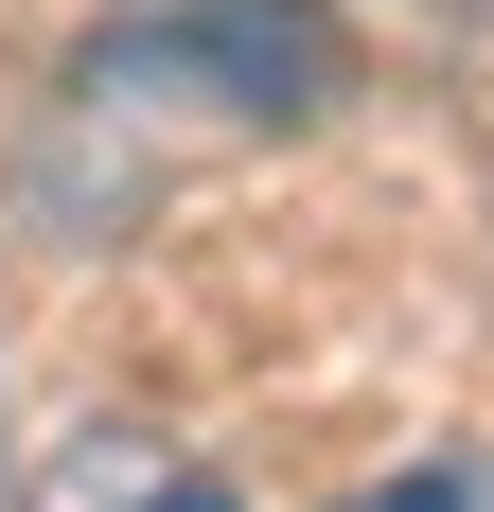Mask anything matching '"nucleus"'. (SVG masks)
<instances>
[{
	"label": "nucleus",
	"mask_w": 494,
	"mask_h": 512,
	"mask_svg": "<svg viewBox=\"0 0 494 512\" xmlns=\"http://www.w3.org/2000/svg\"><path fill=\"white\" fill-rule=\"evenodd\" d=\"M106 106H230V124H283V106L336 89V18H300V0H212V18H142V36H106L89 71Z\"/></svg>",
	"instance_id": "f257e3e1"
},
{
	"label": "nucleus",
	"mask_w": 494,
	"mask_h": 512,
	"mask_svg": "<svg viewBox=\"0 0 494 512\" xmlns=\"http://www.w3.org/2000/svg\"><path fill=\"white\" fill-rule=\"evenodd\" d=\"M18 512H230V477L195 442H159V424H89V442H53L18 477Z\"/></svg>",
	"instance_id": "f03ea898"
},
{
	"label": "nucleus",
	"mask_w": 494,
	"mask_h": 512,
	"mask_svg": "<svg viewBox=\"0 0 494 512\" xmlns=\"http://www.w3.org/2000/svg\"><path fill=\"white\" fill-rule=\"evenodd\" d=\"M336 512H494V442H442V460L371 477V495H336Z\"/></svg>",
	"instance_id": "7ed1b4c3"
},
{
	"label": "nucleus",
	"mask_w": 494,
	"mask_h": 512,
	"mask_svg": "<svg viewBox=\"0 0 494 512\" xmlns=\"http://www.w3.org/2000/svg\"><path fill=\"white\" fill-rule=\"evenodd\" d=\"M442 18H459V36H494V0H442Z\"/></svg>",
	"instance_id": "20e7f679"
}]
</instances>
